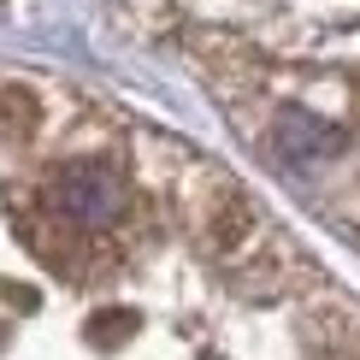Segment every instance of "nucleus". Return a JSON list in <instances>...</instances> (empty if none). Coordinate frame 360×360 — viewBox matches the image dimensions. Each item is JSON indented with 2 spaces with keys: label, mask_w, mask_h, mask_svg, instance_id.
Returning <instances> with one entry per match:
<instances>
[{
  "label": "nucleus",
  "mask_w": 360,
  "mask_h": 360,
  "mask_svg": "<svg viewBox=\"0 0 360 360\" xmlns=\"http://www.w3.org/2000/svg\"><path fill=\"white\" fill-rule=\"evenodd\" d=\"M53 207L71 213L77 224H112L124 213V177L101 160H77L53 177Z\"/></svg>",
  "instance_id": "f257e3e1"
},
{
  "label": "nucleus",
  "mask_w": 360,
  "mask_h": 360,
  "mask_svg": "<svg viewBox=\"0 0 360 360\" xmlns=\"http://www.w3.org/2000/svg\"><path fill=\"white\" fill-rule=\"evenodd\" d=\"M272 142H278L283 160H325V154L342 148V130L325 124V118H313V112H283Z\"/></svg>",
  "instance_id": "f03ea898"
}]
</instances>
